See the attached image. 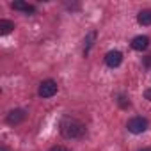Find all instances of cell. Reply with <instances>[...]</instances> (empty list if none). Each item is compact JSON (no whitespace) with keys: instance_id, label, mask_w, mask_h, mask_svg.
<instances>
[{"instance_id":"5b68a950","label":"cell","mask_w":151,"mask_h":151,"mask_svg":"<svg viewBox=\"0 0 151 151\" xmlns=\"http://www.w3.org/2000/svg\"><path fill=\"white\" fill-rule=\"evenodd\" d=\"M25 117H27V112L23 110V109H14V110H11L9 114H7V117H6V121L9 123V124H20V123H23L25 121Z\"/></svg>"},{"instance_id":"9a60e30c","label":"cell","mask_w":151,"mask_h":151,"mask_svg":"<svg viewBox=\"0 0 151 151\" xmlns=\"http://www.w3.org/2000/svg\"><path fill=\"white\" fill-rule=\"evenodd\" d=\"M0 151H9V149H7L6 146H0Z\"/></svg>"},{"instance_id":"8992f818","label":"cell","mask_w":151,"mask_h":151,"mask_svg":"<svg viewBox=\"0 0 151 151\" xmlns=\"http://www.w3.org/2000/svg\"><path fill=\"white\" fill-rule=\"evenodd\" d=\"M149 46V37L147 36H135L132 39V48L137 50V52H142Z\"/></svg>"},{"instance_id":"9c48e42d","label":"cell","mask_w":151,"mask_h":151,"mask_svg":"<svg viewBox=\"0 0 151 151\" xmlns=\"http://www.w3.org/2000/svg\"><path fill=\"white\" fill-rule=\"evenodd\" d=\"M14 23L9 20H0V36H7L9 32H13Z\"/></svg>"},{"instance_id":"ba28073f","label":"cell","mask_w":151,"mask_h":151,"mask_svg":"<svg viewBox=\"0 0 151 151\" xmlns=\"http://www.w3.org/2000/svg\"><path fill=\"white\" fill-rule=\"evenodd\" d=\"M137 22L144 27L151 25V9H142L139 14H137Z\"/></svg>"},{"instance_id":"277c9868","label":"cell","mask_w":151,"mask_h":151,"mask_svg":"<svg viewBox=\"0 0 151 151\" xmlns=\"http://www.w3.org/2000/svg\"><path fill=\"white\" fill-rule=\"evenodd\" d=\"M121 62H123V53H121L119 50H110V52H107V55H105V64H107L109 68H117Z\"/></svg>"},{"instance_id":"5bb4252c","label":"cell","mask_w":151,"mask_h":151,"mask_svg":"<svg viewBox=\"0 0 151 151\" xmlns=\"http://www.w3.org/2000/svg\"><path fill=\"white\" fill-rule=\"evenodd\" d=\"M144 64H146V66H147V68H149V66H151V55H149V57H147V59H146V62H144Z\"/></svg>"},{"instance_id":"7c38bea8","label":"cell","mask_w":151,"mask_h":151,"mask_svg":"<svg viewBox=\"0 0 151 151\" xmlns=\"http://www.w3.org/2000/svg\"><path fill=\"white\" fill-rule=\"evenodd\" d=\"M48 151H69L66 146H53V147H50Z\"/></svg>"},{"instance_id":"52a82bcc","label":"cell","mask_w":151,"mask_h":151,"mask_svg":"<svg viewBox=\"0 0 151 151\" xmlns=\"http://www.w3.org/2000/svg\"><path fill=\"white\" fill-rule=\"evenodd\" d=\"M11 7H13L14 11H22V13H25V14H32V13L36 11V7H34L32 4L22 2V0H16V2H13V4H11Z\"/></svg>"},{"instance_id":"3957f363","label":"cell","mask_w":151,"mask_h":151,"mask_svg":"<svg viewBox=\"0 0 151 151\" xmlns=\"http://www.w3.org/2000/svg\"><path fill=\"white\" fill-rule=\"evenodd\" d=\"M57 91H59L57 82H55V80H52V78H48V80H43V82L39 84L37 94H39L41 98H52V96H55V94H57Z\"/></svg>"},{"instance_id":"6da1fadb","label":"cell","mask_w":151,"mask_h":151,"mask_svg":"<svg viewBox=\"0 0 151 151\" xmlns=\"http://www.w3.org/2000/svg\"><path fill=\"white\" fill-rule=\"evenodd\" d=\"M60 133L66 139H80V137L86 135V124L80 123L78 119L64 117L60 121Z\"/></svg>"},{"instance_id":"30bf717a","label":"cell","mask_w":151,"mask_h":151,"mask_svg":"<svg viewBox=\"0 0 151 151\" xmlns=\"http://www.w3.org/2000/svg\"><path fill=\"white\" fill-rule=\"evenodd\" d=\"M94 39H96V32L93 30V32H91V34H89V36L86 37V48H84V53H86V55L89 53V50H91V46L94 45Z\"/></svg>"},{"instance_id":"4fadbf2b","label":"cell","mask_w":151,"mask_h":151,"mask_svg":"<svg viewBox=\"0 0 151 151\" xmlns=\"http://www.w3.org/2000/svg\"><path fill=\"white\" fill-rule=\"evenodd\" d=\"M144 98H146L147 101H151V89H146V93H144Z\"/></svg>"},{"instance_id":"2e32d148","label":"cell","mask_w":151,"mask_h":151,"mask_svg":"<svg viewBox=\"0 0 151 151\" xmlns=\"http://www.w3.org/2000/svg\"><path fill=\"white\" fill-rule=\"evenodd\" d=\"M139 151H151V147H142V149H139Z\"/></svg>"},{"instance_id":"8fae6325","label":"cell","mask_w":151,"mask_h":151,"mask_svg":"<svg viewBox=\"0 0 151 151\" xmlns=\"http://www.w3.org/2000/svg\"><path fill=\"white\" fill-rule=\"evenodd\" d=\"M117 103H119V105H121L123 109H126V107H130V100H128L126 96H123V94L119 96V100H117Z\"/></svg>"},{"instance_id":"7a4b0ae2","label":"cell","mask_w":151,"mask_h":151,"mask_svg":"<svg viewBox=\"0 0 151 151\" xmlns=\"http://www.w3.org/2000/svg\"><path fill=\"white\" fill-rule=\"evenodd\" d=\"M147 126H149V121H147L146 117H140V116H137V117H132V119L126 123V128H128V132H130V133H135V135H139V133H144V132L147 130Z\"/></svg>"}]
</instances>
